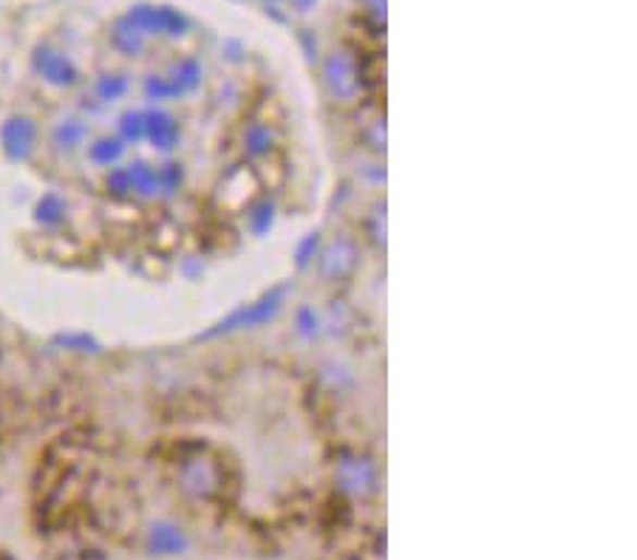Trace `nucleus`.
I'll return each mask as SVG.
<instances>
[{"mask_svg":"<svg viewBox=\"0 0 637 560\" xmlns=\"http://www.w3.org/2000/svg\"><path fill=\"white\" fill-rule=\"evenodd\" d=\"M151 544L159 555H173L179 549V535L171 532V526H153Z\"/></svg>","mask_w":637,"mask_h":560,"instance_id":"nucleus-1","label":"nucleus"}]
</instances>
